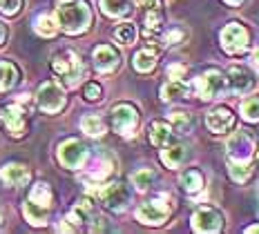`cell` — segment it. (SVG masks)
<instances>
[{"label":"cell","instance_id":"obj_1","mask_svg":"<svg viewBox=\"0 0 259 234\" xmlns=\"http://www.w3.org/2000/svg\"><path fill=\"white\" fill-rule=\"evenodd\" d=\"M58 27L67 34H80L85 31L92 23V12L90 5L85 0H74V3H65L56 12Z\"/></svg>","mask_w":259,"mask_h":234},{"label":"cell","instance_id":"obj_2","mask_svg":"<svg viewBox=\"0 0 259 234\" xmlns=\"http://www.w3.org/2000/svg\"><path fill=\"white\" fill-rule=\"evenodd\" d=\"M52 69L61 76V78H65V83L69 87L78 85L80 76H83V65H80L78 56L74 52H63V54H58V56H54Z\"/></svg>","mask_w":259,"mask_h":234},{"label":"cell","instance_id":"obj_3","mask_svg":"<svg viewBox=\"0 0 259 234\" xmlns=\"http://www.w3.org/2000/svg\"><path fill=\"white\" fill-rule=\"evenodd\" d=\"M197 91L201 99L206 101H212V99H219V96H224L226 91V78L221 72H214V69H210L203 76H199L197 78Z\"/></svg>","mask_w":259,"mask_h":234},{"label":"cell","instance_id":"obj_4","mask_svg":"<svg viewBox=\"0 0 259 234\" xmlns=\"http://www.w3.org/2000/svg\"><path fill=\"white\" fill-rule=\"evenodd\" d=\"M221 47L228 54H241L248 47V31L244 25L230 23L221 31Z\"/></svg>","mask_w":259,"mask_h":234},{"label":"cell","instance_id":"obj_5","mask_svg":"<svg viewBox=\"0 0 259 234\" xmlns=\"http://www.w3.org/2000/svg\"><path fill=\"white\" fill-rule=\"evenodd\" d=\"M137 123H139V114L127 103H121V105H116L112 110V127H114V132L130 136L137 127Z\"/></svg>","mask_w":259,"mask_h":234},{"label":"cell","instance_id":"obj_6","mask_svg":"<svg viewBox=\"0 0 259 234\" xmlns=\"http://www.w3.org/2000/svg\"><path fill=\"white\" fill-rule=\"evenodd\" d=\"M36 99H38V105L42 112L56 114V112H61L65 105V91L61 89V85H56V83H45V85H40Z\"/></svg>","mask_w":259,"mask_h":234},{"label":"cell","instance_id":"obj_7","mask_svg":"<svg viewBox=\"0 0 259 234\" xmlns=\"http://www.w3.org/2000/svg\"><path fill=\"white\" fill-rule=\"evenodd\" d=\"M99 197L103 201L105 208L121 212V210H125L127 203H130V190L123 183H110V185H105V188L99 190Z\"/></svg>","mask_w":259,"mask_h":234},{"label":"cell","instance_id":"obj_8","mask_svg":"<svg viewBox=\"0 0 259 234\" xmlns=\"http://www.w3.org/2000/svg\"><path fill=\"white\" fill-rule=\"evenodd\" d=\"M85 159H88V148L76 138L65 141L61 148H58V161H61L65 167H69V170L80 167L85 163Z\"/></svg>","mask_w":259,"mask_h":234},{"label":"cell","instance_id":"obj_9","mask_svg":"<svg viewBox=\"0 0 259 234\" xmlns=\"http://www.w3.org/2000/svg\"><path fill=\"white\" fill-rule=\"evenodd\" d=\"M170 216V210L168 205H163L161 201H148V203L139 205L137 210V219L145 223V225H161L165 223Z\"/></svg>","mask_w":259,"mask_h":234},{"label":"cell","instance_id":"obj_10","mask_svg":"<svg viewBox=\"0 0 259 234\" xmlns=\"http://www.w3.org/2000/svg\"><path fill=\"white\" fill-rule=\"evenodd\" d=\"M192 227L197 232H219L221 227H224V216L212 208H201L194 212Z\"/></svg>","mask_w":259,"mask_h":234},{"label":"cell","instance_id":"obj_11","mask_svg":"<svg viewBox=\"0 0 259 234\" xmlns=\"http://www.w3.org/2000/svg\"><path fill=\"white\" fill-rule=\"evenodd\" d=\"M0 121H3L5 129L12 136H23L25 134V112L20 105H7L0 112Z\"/></svg>","mask_w":259,"mask_h":234},{"label":"cell","instance_id":"obj_12","mask_svg":"<svg viewBox=\"0 0 259 234\" xmlns=\"http://www.w3.org/2000/svg\"><path fill=\"white\" fill-rule=\"evenodd\" d=\"M255 143L246 132H237L233 138L228 141V156L230 161H248L252 156Z\"/></svg>","mask_w":259,"mask_h":234},{"label":"cell","instance_id":"obj_13","mask_svg":"<svg viewBox=\"0 0 259 234\" xmlns=\"http://www.w3.org/2000/svg\"><path fill=\"white\" fill-rule=\"evenodd\" d=\"M92 58H94V67L103 74L114 72L118 67V52L110 45H99L92 54Z\"/></svg>","mask_w":259,"mask_h":234},{"label":"cell","instance_id":"obj_14","mask_svg":"<svg viewBox=\"0 0 259 234\" xmlns=\"http://www.w3.org/2000/svg\"><path fill=\"white\" fill-rule=\"evenodd\" d=\"M206 125L210 127V132H214V134L228 132V129L235 125V114L230 112L228 107H217V110H212L208 114Z\"/></svg>","mask_w":259,"mask_h":234},{"label":"cell","instance_id":"obj_15","mask_svg":"<svg viewBox=\"0 0 259 234\" xmlns=\"http://www.w3.org/2000/svg\"><path fill=\"white\" fill-rule=\"evenodd\" d=\"M0 178L7 185L20 188V185H25L29 181V170H27L25 165H20V163H9V165H5L3 170H0Z\"/></svg>","mask_w":259,"mask_h":234},{"label":"cell","instance_id":"obj_16","mask_svg":"<svg viewBox=\"0 0 259 234\" xmlns=\"http://www.w3.org/2000/svg\"><path fill=\"white\" fill-rule=\"evenodd\" d=\"M228 83H230V89H233L235 94H246V91H250L252 85H255L252 78H250V74L241 67H230Z\"/></svg>","mask_w":259,"mask_h":234},{"label":"cell","instance_id":"obj_17","mask_svg":"<svg viewBox=\"0 0 259 234\" xmlns=\"http://www.w3.org/2000/svg\"><path fill=\"white\" fill-rule=\"evenodd\" d=\"M150 141L156 148H165V145L172 141V127L163 121H154L150 125Z\"/></svg>","mask_w":259,"mask_h":234},{"label":"cell","instance_id":"obj_18","mask_svg":"<svg viewBox=\"0 0 259 234\" xmlns=\"http://www.w3.org/2000/svg\"><path fill=\"white\" fill-rule=\"evenodd\" d=\"M186 145H181V143H175V145H165V150L161 152V161L165 163L168 167H179L183 161H186Z\"/></svg>","mask_w":259,"mask_h":234},{"label":"cell","instance_id":"obj_19","mask_svg":"<svg viewBox=\"0 0 259 234\" xmlns=\"http://www.w3.org/2000/svg\"><path fill=\"white\" fill-rule=\"evenodd\" d=\"M25 219L31 223V225H45L47 223V205L34 203V201H27L25 203Z\"/></svg>","mask_w":259,"mask_h":234},{"label":"cell","instance_id":"obj_20","mask_svg":"<svg viewBox=\"0 0 259 234\" xmlns=\"http://www.w3.org/2000/svg\"><path fill=\"white\" fill-rule=\"evenodd\" d=\"M179 183L188 194H194L203 188V176H201V172H197V170H188L179 176Z\"/></svg>","mask_w":259,"mask_h":234},{"label":"cell","instance_id":"obj_21","mask_svg":"<svg viewBox=\"0 0 259 234\" xmlns=\"http://www.w3.org/2000/svg\"><path fill=\"white\" fill-rule=\"evenodd\" d=\"M101 7L107 16H114V18H121V16H127L130 9H132V3L130 0H101Z\"/></svg>","mask_w":259,"mask_h":234},{"label":"cell","instance_id":"obj_22","mask_svg":"<svg viewBox=\"0 0 259 234\" xmlns=\"http://www.w3.org/2000/svg\"><path fill=\"white\" fill-rule=\"evenodd\" d=\"M34 29L38 31L40 36L52 38L58 31V20L54 18V16H50V14H42V16H38V18L34 20Z\"/></svg>","mask_w":259,"mask_h":234},{"label":"cell","instance_id":"obj_23","mask_svg":"<svg viewBox=\"0 0 259 234\" xmlns=\"http://www.w3.org/2000/svg\"><path fill=\"white\" fill-rule=\"evenodd\" d=\"M188 94V85L183 80H170L168 85L161 87V99L163 101H175Z\"/></svg>","mask_w":259,"mask_h":234},{"label":"cell","instance_id":"obj_24","mask_svg":"<svg viewBox=\"0 0 259 234\" xmlns=\"http://www.w3.org/2000/svg\"><path fill=\"white\" fill-rule=\"evenodd\" d=\"M18 83V69L12 63H0V89H12Z\"/></svg>","mask_w":259,"mask_h":234},{"label":"cell","instance_id":"obj_25","mask_svg":"<svg viewBox=\"0 0 259 234\" xmlns=\"http://www.w3.org/2000/svg\"><path fill=\"white\" fill-rule=\"evenodd\" d=\"M156 65V52L154 50H141L134 56V67L139 72H152Z\"/></svg>","mask_w":259,"mask_h":234},{"label":"cell","instance_id":"obj_26","mask_svg":"<svg viewBox=\"0 0 259 234\" xmlns=\"http://www.w3.org/2000/svg\"><path fill=\"white\" fill-rule=\"evenodd\" d=\"M252 174V167L248 161H230V176L235 183H246Z\"/></svg>","mask_w":259,"mask_h":234},{"label":"cell","instance_id":"obj_27","mask_svg":"<svg viewBox=\"0 0 259 234\" xmlns=\"http://www.w3.org/2000/svg\"><path fill=\"white\" fill-rule=\"evenodd\" d=\"M163 23V9H148L145 14V34H159Z\"/></svg>","mask_w":259,"mask_h":234},{"label":"cell","instance_id":"obj_28","mask_svg":"<svg viewBox=\"0 0 259 234\" xmlns=\"http://www.w3.org/2000/svg\"><path fill=\"white\" fill-rule=\"evenodd\" d=\"M80 127H83V132L88 136H101L105 132V125L101 121L99 116H94V114H90V116H85L83 121H80Z\"/></svg>","mask_w":259,"mask_h":234},{"label":"cell","instance_id":"obj_29","mask_svg":"<svg viewBox=\"0 0 259 234\" xmlns=\"http://www.w3.org/2000/svg\"><path fill=\"white\" fill-rule=\"evenodd\" d=\"M29 201L34 203H40V205H50L52 203V190L47 183H36L31 188V194H29Z\"/></svg>","mask_w":259,"mask_h":234},{"label":"cell","instance_id":"obj_30","mask_svg":"<svg viewBox=\"0 0 259 234\" xmlns=\"http://www.w3.org/2000/svg\"><path fill=\"white\" fill-rule=\"evenodd\" d=\"M241 114L246 121H259V96H250L241 103Z\"/></svg>","mask_w":259,"mask_h":234},{"label":"cell","instance_id":"obj_31","mask_svg":"<svg viewBox=\"0 0 259 234\" xmlns=\"http://www.w3.org/2000/svg\"><path fill=\"white\" fill-rule=\"evenodd\" d=\"M114 36H116V40L121 42V45H132L134 38H137V29H134L132 23H123V25H118Z\"/></svg>","mask_w":259,"mask_h":234},{"label":"cell","instance_id":"obj_32","mask_svg":"<svg viewBox=\"0 0 259 234\" xmlns=\"http://www.w3.org/2000/svg\"><path fill=\"white\" fill-rule=\"evenodd\" d=\"M154 181V172L152 170H139V172H134L132 174V183H134V188L137 190H141V192H145V190L152 185Z\"/></svg>","mask_w":259,"mask_h":234},{"label":"cell","instance_id":"obj_33","mask_svg":"<svg viewBox=\"0 0 259 234\" xmlns=\"http://www.w3.org/2000/svg\"><path fill=\"white\" fill-rule=\"evenodd\" d=\"M172 123H175L177 132H181V134H188L192 129L190 116H188V114H183V112H175V114H172Z\"/></svg>","mask_w":259,"mask_h":234},{"label":"cell","instance_id":"obj_34","mask_svg":"<svg viewBox=\"0 0 259 234\" xmlns=\"http://www.w3.org/2000/svg\"><path fill=\"white\" fill-rule=\"evenodd\" d=\"M20 5H23V0H0V9H3L5 14H16L20 9Z\"/></svg>","mask_w":259,"mask_h":234},{"label":"cell","instance_id":"obj_35","mask_svg":"<svg viewBox=\"0 0 259 234\" xmlns=\"http://www.w3.org/2000/svg\"><path fill=\"white\" fill-rule=\"evenodd\" d=\"M85 99L88 101H99L101 99V85H96V83L85 85Z\"/></svg>","mask_w":259,"mask_h":234},{"label":"cell","instance_id":"obj_36","mask_svg":"<svg viewBox=\"0 0 259 234\" xmlns=\"http://www.w3.org/2000/svg\"><path fill=\"white\" fill-rule=\"evenodd\" d=\"M168 76L172 80H181L183 76H186V67H183V65H170V67H168Z\"/></svg>","mask_w":259,"mask_h":234},{"label":"cell","instance_id":"obj_37","mask_svg":"<svg viewBox=\"0 0 259 234\" xmlns=\"http://www.w3.org/2000/svg\"><path fill=\"white\" fill-rule=\"evenodd\" d=\"M139 7H148V9H163V0H134Z\"/></svg>","mask_w":259,"mask_h":234},{"label":"cell","instance_id":"obj_38","mask_svg":"<svg viewBox=\"0 0 259 234\" xmlns=\"http://www.w3.org/2000/svg\"><path fill=\"white\" fill-rule=\"evenodd\" d=\"M181 40H183V31H179V29H172V31H168V36H165L168 45H177V42H181Z\"/></svg>","mask_w":259,"mask_h":234},{"label":"cell","instance_id":"obj_39","mask_svg":"<svg viewBox=\"0 0 259 234\" xmlns=\"http://www.w3.org/2000/svg\"><path fill=\"white\" fill-rule=\"evenodd\" d=\"M250 61H252V65H255V69L259 72V50L252 52V58H250Z\"/></svg>","mask_w":259,"mask_h":234},{"label":"cell","instance_id":"obj_40","mask_svg":"<svg viewBox=\"0 0 259 234\" xmlns=\"http://www.w3.org/2000/svg\"><path fill=\"white\" fill-rule=\"evenodd\" d=\"M5 38H7V29H5V25L0 23V45L5 42Z\"/></svg>","mask_w":259,"mask_h":234},{"label":"cell","instance_id":"obj_41","mask_svg":"<svg viewBox=\"0 0 259 234\" xmlns=\"http://www.w3.org/2000/svg\"><path fill=\"white\" fill-rule=\"evenodd\" d=\"M226 3H228V5H233V7H239V5L244 3V0H226Z\"/></svg>","mask_w":259,"mask_h":234},{"label":"cell","instance_id":"obj_42","mask_svg":"<svg viewBox=\"0 0 259 234\" xmlns=\"http://www.w3.org/2000/svg\"><path fill=\"white\" fill-rule=\"evenodd\" d=\"M248 232H259V225H250L248 227Z\"/></svg>","mask_w":259,"mask_h":234},{"label":"cell","instance_id":"obj_43","mask_svg":"<svg viewBox=\"0 0 259 234\" xmlns=\"http://www.w3.org/2000/svg\"><path fill=\"white\" fill-rule=\"evenodd\" d=\"M0 225H3V214H0Z\"/></svg>","mask_w":259,"mask_h":234},{"label":"cell","instance_id":"obj_44","mask_svg":"<svg viewBox=\"0 0 259 234\" xmlns=\"http://www.w3.org/2000/svg\"><path fill=\"white\" fill-rule=\"evenodd\" d=\"M257 161H259V156H257Z\"/></svg>","mask_w":259,"mask_h":234},{"label":"cell","instance_id":"obj_45","mask_svg":"<svg viewBox=\"0 0 259 234\" xmlns=\"http://www.w3.org/2000/svg\"><path fill=\"white\" fill-rule=\"evenodd\" d=\"M63 3H65V0H63Z\"/></svg>","mask_w":259,"mask_h":234}]
</instances>
